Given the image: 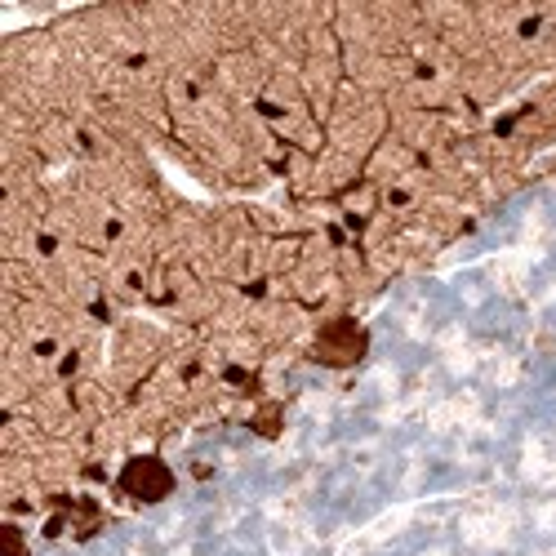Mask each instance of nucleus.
Listing matches in <instances>:
<instances>
[{"mask_svg":"<svg viewBox=\"0 0 556 556\" xmlns=\"http://www.w3.org/2000/svg\"><path fill=\"white\" fill-rule=\"evenodd\" d=\"M174 485V476L165 472V463L156 459H138L125 468V490L134 494V499H165Z\"/></svg>","mask_w":556,"mask_h":556,"instance_id":"f257e3e1","label":"nucleus"},{"mask_svg":"<svg viewBox=\"0 0 556 556\" xmlns=\"http://www.w3.org/2000/svg\"><path fill=\"white\" fill-rule=\"evenodd\" d=\"M361 347H365V339H361V330H356V325H334V330L321 339L325 361H356V356H361Z\"/></svg>","mask_w":556,"mask_h":556,"instance_id":"f03ea898","label":"nucleus"}]
</instances>
